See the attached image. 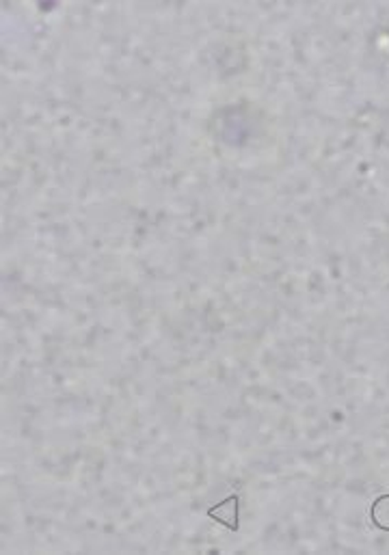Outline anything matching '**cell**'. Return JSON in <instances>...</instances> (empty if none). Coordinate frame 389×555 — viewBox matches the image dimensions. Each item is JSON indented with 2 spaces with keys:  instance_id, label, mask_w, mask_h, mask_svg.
<instances>
[{
  "instance_id": "cell-1",
  "label": "cell",
  "mask_w": 389,
  "mask_h": 555,
  "mask_svg": "<svg viewBox=\"0 0 389 555\" xmlns=\"http://www.w3.org/2000/svg\"><path fill=\"white\" fill-rule=\"evenodd\" d=\"M208 517L219 521L229 530H238V495L228 497L223 503L208 510Z\"/></svg>"
},
{
  "instance_id": "cell-2",
  "label": "cell",
  "mask_w": 389,
  "mask_h": 555,
  "mask_svg": "<svg viewBox=\"0 0 389 555\" xmlns=\"http://www.w3.org/2000/svg\"><path fill=\"white\" fill-rule=\"evenodd\" d=\"M370 517H372V523H374L376 527L389 531V495H381L374 503H372Z\"/></svg>"
}]
</instances>
